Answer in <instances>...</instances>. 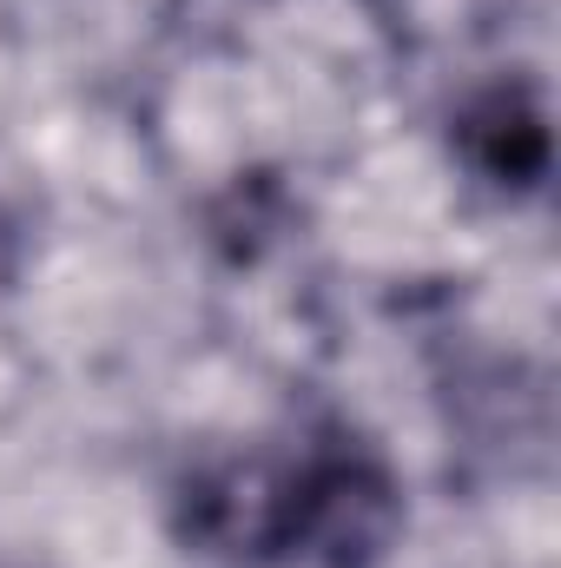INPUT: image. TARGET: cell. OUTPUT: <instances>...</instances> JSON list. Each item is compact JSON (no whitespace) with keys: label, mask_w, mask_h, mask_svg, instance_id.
<instances>
[{"label":"cell","mask_w":561,"mask_h":568,"mask_svg":"<svg viewBox=\"0 0 561 568\" xmlns=\"http://www.w3.org/2000/svg\"><path fill=\"white\" fill-rule=\"evenodd\" d=\"M456 159L502 199H529L542 192L549 165H555V133H549V106L529 80H489L476 87L456 120H449Z\"/></svg>","instance_id":"7a4b0ae2"},{"label":"cell","mask_w":561,"mask_h":568,"mask_svg":"<svg viewBox=\"0 0 561 568\" xmlns=\"http://www.w3.org/2000/svg\"><path fill=\"white\" fill-rule=\"evenodd\" d=\"M172 529L218 568H377L404 536V476L364 429L324 417L198 456L172 489Z\"/></svg>","instance_id":"6da1fadb"},{"label":"cell","mask_w":561,"mask_h":568,"mask_svg":"<svg viewBox=\"0 0 561 568\" xmlns=\"http://www.w3.org/2000/svg\"><path fill=\"white\" fill-rule=\"evenodd\" d=\"M13 265H20V232H13V219H7V205H0V291L13 284Z\"/></svg>","instance_id":"3957f363"}]
</instances>
